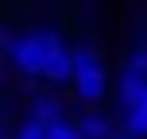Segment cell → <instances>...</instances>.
Masks as SVG:
<instances>
[{"label": "cell", "mask_w": 147, "mask_h": 139, "mask_svg": "<svg viewBox=\"0 0 147 139\" xmlns=\"http://www.w3.org/2000/svg\"><path fill=\"white\" fill-rule=\"evenodd\" d=\"M74 97H78L81 104H97V101H105V97H109V73H105V66L81 73V77H74Z\"/></svg>", "instance_id": "obj_3"}, {"label": "cell", "mask_w": 147, "mask_h": 139, "mask_svg": "<svg viewBox=\"0 0 147 139\" xmlns=\"http://www.w3.org/2000/svg\"><path fill=\"white\" fill-rule=\"evenodd\" d=\"M128 66H136V70H143V73H147V39H136L132 54H128Z\"/></svg>", "instance_id": "obj_10"}, {"label": "cell", "mask_w": 147, "mask_h": 139, "mask_svg": "<svg viewBox=\"0 0 147 139\" xmlns=\"http://www.w3.org/2000/svg\"><path fill=\"white\" fill-rule=\"evenodd\" d=\"M112 139H140V135H132V132H120V135H112Z\"/></svg>", "instance_id": "obj_11"}, {"label": "cell", "mask_w": 147, "mask_h": 139, "mask_svg": "<svg viewBox=\"0 0 147 139\" xmlns=\"http://www.w3.org/2000/svg\"><path fill=\"white\" fill-rule=\"evenodd\" d=\"M31 116L54 124V120H62V101H54V97H39V101H31Z\"/></svg>", "instance_id": "obj_6"}, {"label": "cell", "mask_w": 147, "mask_h": 139, "mask_svg": "<svg viewBox=\"0 0 147 139\" xmlns=\"http://www.w3.org/2000/svg\"><path fill=\"white\" fill-rule=\"evenodd\" d=\"M78 128H81V139H112V124L105 112H81Z\"/></svg>", "instance_id": "obj_4"}, {"label": "cell", "mask_w": 147, "mask_h": 139, "mask_svg": "<svg viewBox=\"0 0 147 139\" xmlns=\"http://www.w3.org/2000/svg\"><path fill=\"white\" fill-rule=\"evenodd\" d=\"M143 93H147V73L143 70H136V66H120V77H116V101H120V108H136V104L143 101Z\"/></svg>", "instance_id": "obj_2"}, {"label": "cell", "mask_w": 147, "mask_h": 139, "mask_svg": "<svg viewBox=\"0 0 147 139\" xmlns=\"http://www.w3.org/2000/svg\"><path fill=\"white\" fill-rule=\"evenodd\" d=\"M4 58L12 62L23 77H43L47 46H43V39H39V31H27V35H12V31H4Z\"/></svg>", "instance_id": "obj_1"}, {"label": "cell", "mask_w": 147, "mask_h": 139, "mask_svg": "<svg viewBox=\"0 0 147 139\" xmlns=\"http://www.w3.org/2000/svg\"><path fill=\"white\" fill-rule=\"evenodd\" d=\"M47 128H51L47 120H39V116H27L20 128H16V135H12V139H47Z\"/></svg>", "instance_id": "obj_8"}, {"label": "cell", "mask_w": 147, "mask_h": 139, "mask_svg": "<svg viewBox=\"0 0 147 139\" xmlns=\"http://www.w3.org/2000/svg\"><path fill=\"white\" fill-rule=\"evenodd\" d=\"M105 62H101V50H97L93 43H78L74 46V77H81V73H89V70H101Z\"/></svg>", "instance_id": "obj_5"}, {"label": "cell", "mask_w": 147, "mask_h": 139, "mask_svg": "<svg viewBox=\"0 0 147 139\" xmlns=\"http://www.w3.org/2000/svg\"><path fill=\"white\" fill-rule=\"evenodd\" d=\"M124 124H128V132H132V135L147 139V101H140L136 108H128V112H124Z\"/></svg>", "instance_id": "obj_7"}, {"label": "cell", "mask_w": 147, "mask_h": 139, "mask_svg": "<svg viewBox=\"0 0 147 139\" xmlns=\"http://www.w3.org/2000/svg\"><path fill=\"white\" fill-rule=\"evenodd\" d=\"M47 139H81V128H78V120H54L51 128H47Z\"/></svg>", "instance_id": "obj_9"}]
</instances>
